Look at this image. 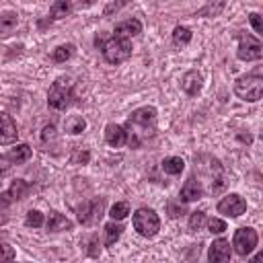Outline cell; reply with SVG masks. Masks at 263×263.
I'll use <instances>...</instances> for the list:
<instances>
[{
  "label": "cell",
  "instance_id": "6da1fadb",
  "mask_svg": "<svg viewBox=\"0 0 263 263\" xmlns=\"http://www.w3.org/2000/svg\"><path fill=\"white\" fill-rule=\"evenodd\" d=\"M125 144L129 148H140L156 134V109L154 107H140L132 111L125 125Z\"/></svg>",
  "mask_w": 263,
  "mask_h": 263
},
{
  "label": "cell",
  "instance_id": "7a4b0ae2",
  "mask_svg": "<svg viewBox=\"0 0 263 263\" xmlns=\"http://www.w3.org/2000/svg\"><path fill=\"white\" fill-rule=\"evenodd\" d=\"M193 168L197 173V179L205 177V181H210V187H208L210 193H216L222 187V166H220L218 158L201 154V156L195 158V166Z\"/></svg>",
  "mask_w": 263,
  "mask_h": 263
},
{
  "label": "cell",
  "instance_id": "3957f363",
  "mask_svg": "<svg viewBox=\"0 0 263 263\" xmlns=\"http://www.w3.org/2000/svg\"><path fill=\"white\" fill-rule=\"evenodd\" d=\"M72 97H74V82H72V78L60 76V78H55V82L49 86L47 103H49L51 109L64 111V109L72 103Z\"/></svg>",
  "mask_w": 263,
  "mask_h": 263
},
{
  "label": "cell",
  "instance_id": "277c9868",
  "mask_svg": "<svg viewBox=\"0 0 263 263\" xmlns=\"http://www.w3.org/2000/svg\"><path fill=\"white\" fill-rule=\"evenodd\" d=\"M234 92L238 99L247 101V103H255L261 99L263 95V78L261 74H245L234 82Z\"/></svg>",
  "mask_w": 263,
  "mask_h": 263
},
{
  "label": "cell",
  "instance_id": "5b68a950",
  "mask_svg": "<svg viewBox=\"0 0 263 263\" xmlns=\"http://www.w3.org/2000/svg\"><path fill=\"white\" fill-rule=\"evenodd\" d=\"M132 224H134L136 232L140 236H144V238H152L160 230V218L156 216V212L152 208H140V210H136V214L132 218Z\"/></svg>",
  "mask_w": 263,
  "mask_h": 263
},
{
  "label": "cell",
  "instance_id": "8992f818",
  "mask_svg": "<svg viewBox=\"0 0 263 263\" xmlns=\"http://www.w3.org/2000/svg\"><path fill=\"white\" fill-rule=\"evenodd\" d=\"M103 58L109 64H121L132 55V43L129 39H121V37H111L103 43Z\"/></svg>",
  "mask_w": 263,
  "mask_h": 263
},
{
  "label": "cell",
  "instance_id": "52a82bcc",
  "mask_svg": "<svg viewBox=\"0 0 263 263\" xmlns=\"http://www.w3.org/2000/svg\"><path fill=\"white\" fill-rule=\"evenodd\" d=\"M257 242H259V234H257V230L251 228V226H242V228H238V230L234 232L232 249H234L236 255H240V257H249V255L255 251Z\"/></svg>",
  "mask_w": 263,
  "mask_h": 263
},
{
  "label": "cell",
  "instance_id": "ba28073f",
  "mask_svg": "<svg viewBox=\"0 0 263 263\" xmlns=\"http://www.w3.org/2000/svg\"><path fill=\"white\" fill-rule=\"evenodd\" d=\"M103 214H105V197H95V199L84 201L78 208V222L84 226H90V224L99 222L103 218Z\"/></svg>",
  "mask_w": 263,
  "mask_h": 263
},
{
  "label": "cell",
  "instance_id": "9c48e42d",
  "mask_svg": "<svg viewBox=\"0 0 263 263\" xmlns=\"http://www.w3.org/2000/svg\"><path fill=\"white\" fill-rule=\"evenodd\" d=\"M238 60L242 62H253L261 60L263 55V45L255 35H238V49H236Z\"/></svg>",
  "mask_w": 263,
  "mask_h": 263
},
{
  "label": "cell",
  "instance_id": "30bf717a",
  "mask_svg": "<svg viewBox=\"0 0 263 263\" xmlns=\"http://www.w3.org/2000/svg\"><path fill=\"white\" fill-rule=\"evenodd\" d=\"M216 210H218V214H224V216H228V218H238L240 214H245L247 201H245L238 193H230V195H226V197H222V199L218 201Z\"/></svg>",
  "mask_w": 263,
  "mask_h": 263
},
{
  "label": "cell",
  "instance_id": "8fae6325",
  "mask_svg": "<svg viewBox=\"0 0 263 263\" xmlns=\"http://www.w3.org/2000/svg\"><path fill=\"white\" fill-rule=\"evenodd\" d=\"M230 255H232L230 240H226V238H216V240L210 245V251H208V259H210V261H214V263H224V261H230Z\"/></svg>",
  "mask_w": 263,
  "mask_h": 263
},
{
  "label": "cell",
  "instance_id": "7c38bea8",
  "mask_svg": "<svg viewBox=\"0 0 263 263\" xmlns=\"http://www.w3.org/2000/svg\"><path fill=\"white\" fill-rule=\"evenodd\" d=\"M16 140H18V132H16L12 117L8 113L0 111V144L8 146V144H14Z\"/></svg>",
  "mask_w": 263,
  "mask_h": 263
},
{
  "label": "cell",
  "instance_id": "4fadbf2b",
  "mask_svg": "<svg viewBox=\"0 0 263 263\" xmlns=\"http://www.w3.org/2000/svg\"><path fill=\"white\" fill-rule=\"evenodd\" d=\"M201 86H203V78H201L199 72L189 70V72L183 74V78H181V88H183L189 97H197V95L201 92Z\"/></svg>",
  "mask_w": 263,
  "mask_h": 263
},
{
  "label": "cell",
  "instance_id": "5bb4252c",
  "mask_svg": "<svg viewBox=\"0 0 263 263\" xmlns=\"http://www.w3.org/2000/svg\"><path fill=\"white\" fill-rule=\"evenodd\" d=\"M142 33V23L138 18H127V21H121L119 25H115L113 29V35L115 37H121V39H132L136 35Z\"/></svg>",
  "mask_w": 263,
  "mask_h": 263
},
{
  "label": "cell",
  "instance_id": "9a60e30c",
  "mask_svg": "<svg viewBox=\"0 0 263 263\" xmlns=\"http://www.w3.org/2000/svg\"><path fill=\"white\" fill-rule=\"evenodd\" d=\"M201 195H203L201 183L195 181V177H189L185 181V185L181 187V199L183 201H197V199H201Z\"/></svg>",
  "mask_w": 263,
  "mask_h": 263
},
{
  "label": "cell",
  "instance_id": "2e32d148",
  "mask_svg": "<svg viewBox=\"0 0 263 263\" xmlns=\"http://www.w3.org/2000/svg\"><path fill=\"white\" fill-rule=\"evenodd\" d=\"M105 142L113 148H119L125 144V129L123 125H117V123H109L105 127Z\"/></svg>",
  "mask_w": 263,
  "mask_h": 263
},
{
  "label": "cell",
  "instance_id": "e0dca14e",
  "mask_svg": "<svg viewBox=\"0 0 263 263\" xmlns=\"http://www.w3.org/2000/svg\"><path fill=\"white\" fill-rule=\"evenodd\" d=\"M72 222L64 216V214H60V212H49V216H47V220H45V228L49 230V232H60V230H72Z\"/></svg>",
  "mask_w": 263,
  "mask_h": 263
},
{
  "label": "cell",
  "instance_id": "ac0fdd59",
  "mask_svg": "<svg viewBox=\"0 0 263 263\" xmlns=\"http://www.w3.org/2000/svg\"><path fill=\"white\" fill-rule=\"evenodd\" d=\"M29 191H31V185L25 181V179H14L12 183H10V187L4 191L8 197H10V201L14 203V201H21V199H25L27 195H29Z\"/></svg>",
  "mask_w": 263,
  "mask_h": 263
},
{
  "label": "cell",
  "instance_id": "d6986e66",
  "mask_svg": "<svg viewBox=\"0 0 263 263\" xmlns=\"http://www.w3.org/2000/svg\"><path fill=\"white\" fill-rule=\"evenodd\" d=\"M6 156L10 158L12 164H21V162H27V160L33 156V150H31L29 144H16Z\"/></svg>",
  "mask_w": 263,
  "mask_h": 263
},
{
  "label": "cell",
  "instance_id": "ffe728a7",
  "mask_svg": "<svg viewBox=\"0 0 263 263\" xmlns=\"http://www.w3.org/2000/svg\"><path fill=\"white\" fill-rule=\"evenodd\" d=\"M72 10H74V2H72V0H55V2L51 4V8H49V18H53V21L64 18V16H68Z\"/></svg>",
  "mask_w": 263,
  "mask_h": 263
},
{
  "label": "cell",
  "instance_id": "44dd1931",
  "mask_svg": "<svg viewBox=\"0 0 263 263\" xmlns=\"http://www.w3.org/2000/svg\"><path fill=\"white\" fill-rule=\"evenodd\" d=\"M16 25H18V16H16V12H2L0 14V37H6V35H10L14 29H16Z\"/></svg>",
  "mask_w": 263,
  "mask_h": 263
},
{
  "label": "cell",
  "instance_id": "7402d4cb",
  "mask_svg": "<svg viewBox=\"0 0 263 263\" xmlns=\"http://www.w3.org/2000/svg\"><path fill=\"white\" fill-rule=\"evenodd\" d=\"M64 129H66L68 134H72V136L82 134V132L86 129V119H84L82 115H70V117L64 121Z\"/></svg>",
  "mask_w": 263,
  "mask_h": 263
},
{
  "label": "cell",
  "instance_id": "603a6c76",
  "mask_svg": "<svg viewBox=\"0 0 263 263\" xmlns=\"http://www.w3.org/2000/svg\"><path fill=\"white\" fill-rule=\"evenodd\" d=\"M185 168V160L181 156H168L162 160V171L166 175H181Z\"/></svg>",
  "mask_w": 263,
  "mask_h": 263
},
{
  "label": "cell",
  "instance_id": "cb8c5ba5",
  "mask_svg": "<svg viewBox=\"0 0 263 263\" xmlns=\"http://www.w3.org/2000/svg\"><path fill=\"white\" fill-rule=\"evenodd\" d=\"M121 232H123V226H121V224H117L115 220H113V222H109V224L105 226V245H107V247L115 245V242L119 240Z\"/></svg>",
  "mask_w": 263,
  "mask_h": 263
},
{
  "label": "cell",
  "instance_id": "d4e9b609",
  "mask_svg": "<svg viewBox=\"0 0 263 263\" xmlns=\"http://www.w3.org/2000/svg\"><path fill=\"white\" fill-rule=\"evenodd\" d=\"M191 37H193V33H191V29H187V27H181V25H177L175 29H173V43L175 45H187L189 41H191Z\"/></svg>",
  "mask_w": 263,
  "mask_h": 263
},
{
  "label": "cell",
  "instance_id": "484cf974",
  "mask_svg": "<svg viewBox=\"0 0 263 263\" xmlns=\"http://www.w3.org/2000/svg\"><path fill=\"white\" fill-rule=\"evenodd\" d=\"M72 53H74V45H72V43H66V45H60V47H55V49L51 51V60H53L55 64H62V62L70 60Z\"/></svg>",
  "mask_w": 263,
  "mask_h": 263
},
{
  "label": "cell",
  "instance_id": "4316f807",
  "mask_svg": "<svg viewBox=\"0 0 263 263\" xmlns=\"http://www.w3.org/2000/svg\"><path fill=\"white\" fill-rule=\"evenodd\" d=\"M127 214H129V203L127 201H117V203H113L111 205V210H109V216L113 218V220H123V218H127Z\"/></svg>",
  "mask_w": 263,
  "mask_h": 263
},
{
  "label": "cell",
  "instance_id": "83f0119b",
  "mask_svg": "<svg viewBox=\"0 0 263 263\" xmlns=\"http://www.w3.org/2000/svg\"><path fill=\"white\" fill-rule=\"evenodd\" d=\"M10 205H12L10 197L6 193H0V226L8 222V218H10Z\"/></svg>",
  "mask_w": 263,
  "mask_h": 263
},
{
  "label": "cell",
  "instance_id": "f1b7e54d",
  "mask_svg": "<svg viewBox=\"0 0 263 263\" xmlns=\"http://www.w3.org/2000/svg\"><path fill=\"white\" fill-rule=\"evenodd\" d=\"M43 214L39 212V210H29L27 212V216H25V224L29 226V228H39V226H43Z\"/></svg>",
  "mask_w": 263,
  "mask_h": 263
},
{
  "label": "cell",
  "instance_id": "f546056e",
  "mask_svg": "<svg viewBox=\"0 0 263 263\" xmlns=\"http://www.w3.org/2000/svg\"><path fill=\"white\" fill-rule=\"evenodd\" d=\"M58 140V134H55V125H45L43 129H41V142L45 144V146H49V144H53Z\"/></svg>",
  "mask_w": 263,
  "mask_h": 263
},
{
  "label": "cell",
  "instance_id": "4dcf8cb0",
  "mask_svg": "<svg viewBox=\"0 0 263 263\" xmlns=\"http://www.w3.org/2000/svg\"><path fill=\"white\" fill-rule=\"evenodd\" d=\"M205 222V212L197 210V212H191V218H189V228L191 230H199Z\"/></svg>",
  "mask_w": 263,
  "mask_h": 263
},
{
  "label": "cell",
  "instance_id": "1f68e13d",
  "mask_svg": "<svg viewBox=\"0 0 263 263\" xmlns=\"http://www.w3.org/2000/svg\"><path fill=\"white\" fill-rule=\"evenodd\" d=\"M205 224H208V230H210L212 234H220V232L226 230V222L220 220V218H208Z\"/></svg>",
  "mask_w": 263,
  "mask_h": 263
},
{
  "label": "cell",
  "instance_id": "d6a6232c",
  "mask_svg": "<svg viewBox=\"0 0 263 263\" xmlns=\"http://www.w3.org/2000/svg\"><path fill=\"white\" fill-rule=\"evenodd\" d=\"M14 257H16L14 249L10 245H6V242H0V261H10Z\"/></svg>",
  "mask_w": 263,
  "mask_h": 263
},
{
  "label": "cell",
  "instance_id": "836d02e7",
  "mask_svg": "<svg viewBox=\"0 0 263 263\" xmlns=\"http://www.w3.org/2000/svg\"><path fill=\"white\" fill-rule=\"evenodd\" d=\"M249 21H251V27L255 29V33H263V23H261V14L259 12H251L249 14Z\"/></svg>",
  "mask_w": 263,
  "mask_h": 263
},
{
  "label": "cell",
  "instance_id": "e575fe53",
  "mask_svg": "<svg viewBox=\"0 0 263 263\" xmlns=\"http://www.w3.org/2000/svg\"><path fill=\"white\" fill-rule=\"evenodd\" d=\"M10 168H12L10 158H8V156H4V154H0V179H2V177H6V175L10 173Z\"/></svg>",
  "mask_w": 263,
  "mask_h": 263
},
{
  "label": "cell",
  "instance_id": "d590c367",
  "mask_svg": "<svg viewBox=\"0 0 263 263\" xmlns=\"http://www.w3.org/2000/svg\"><path fill=\"white\" fill-rule=\"evenodd\" d=\"M166 210H168V216H171V218H179V216L185 212V208H183L181 203H175V201H168Z\"/></svg>",
  "mask_w": 263,
  "mask_h": 263
},
{
  "label": "cell",
  "instance_id": "8d00e7d4",
  "mask_svg": "<svg viewBox=\"0 0 263 263\" xmlns=\"http://www.w3.org/2000/svg\"><path fill=\"white\" fill-rule=\"evenodd\" d=\"M127 2H129V0H117V2H113V4H109V6H107V8H105V14H111V12H113V10H115V12H117V10H119V8H121V6H125V4H127Z\"/></svg>",
  "mask_w": 263,
  "mask_h": 263
},
{
  "label": "cell",
  "instance_id": "74e56055",
  "mask_svg": "<svg viewBox=\"0 0 263 263\" xmlns=\"http://www.w3.org/2000/svg\"><path fill=\"white\" fill-rule=\"evenodd\" d=\"M88 158H90L88 150H80V152L74 156V162H82V164H86V162H88Z\"/></svg>",
  "mask_w": 263,
  "mask_h": 263
},
{
  "label": "cell",
  "instance_id": "f35d334b",
  "mask_svg": "<svg viewBox=\"0 0 263 263\" xmlns=\"http://www.w3.org/2000/svg\"><path fill=\"white\" fill-rule=\"evenodd\" d=\"M95 0H82V4H92Z\"/></svg>",
  "mask_w": 263,
  "mask_h": 263
}]
</instances>
